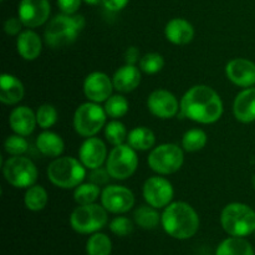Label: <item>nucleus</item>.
<instances>
[{"label":"nucleus","instance_id":"25","mask_svg":"<svg viewBox=\"0 0 255 255\" xmlns=\"http://www.w3.org/2000/svg\"><path fill=\"white\" fill-rule=\"evenodd\" d=\"M127 143L136 151H148L153 148L156 143V136L153 131L144 126L131 129L127 136Z\"/></svg>","mask_w":255,"mask_h":255},{"label":"nucleus","instance_id":"10","mask_svg":"<svg viewBox=\"0 0 255 255\" xmlns=\"http://www.w3.org/2000/svg\"><path fill=\"white\" fill-rule=\"evenodd\" d=\"M138 167L136 149L128 143L115 146L107 156L106 168L111 177L117 181H125L133 176Z\"/></svg>","mask_w":255,"mask_h":255},{"label":"nucleus","instance_id":"44","mask_svg":"<svg viewBox=\"0 0 255 255\" xmlns=\"http://www.w3.org/2000/svg\"><path fill=\"white\" fill-rule=\"evenodd\" d=\"M254 233H255V232H254Z\"/></svg>","mask_w":255,"mask_h":255},{"label":"nucleus","instance_id":"41","mask_svg":"<svg viewBox=\"0 0 255 255\" xmlns=\"http://www.w3.org/2000/svg\"><path fill=\"white\" fill-rule=\"evenodd\" d=\"M128 1L129 0H102V5L110 11H120L126 7Z\"/></svg>","mask_w":255,"mask_h":255},{"label":"nucleus","instance_id":"4","mask_svg":"<svg viewBox=\"0 0 255 255\" xmlns=\"http://www.w3.org/2000/svg\"><path fill=\"white\" fill-rule=\"evenodd\" d=\"M86 167L74 157H59L47 167V178L54 186L62 189H72L84 182Z\"/></svg>","mask_w":255,"mask_h":255},{"label":"nucleus","instance_id":"37","mask_svg":"<svg viewBox=\"0 0 255 255\" xmlns=\"http://www.w3.org/2000/svg\"><path fill=\"white\" fill-rule=\"evenodd\" d=\"M110 229L119 237H126L133 232V223L126 217H116L110 223Z\"/></svg>","mask_w":255,"mask_h":255},{"label":"nucleus","instance_id":"2","mask_svg":"<svg viewBox=\"0 0 255 255\" xmlns=\"http://www.w3.org/2000/svg\"><path fill=\"white\" fill-rule=\"evenodd\" d=\"M161 224L169 237L176 239H189L198 232L199 217L191 204L173 202L164 208Z\"/></svg>","mask_w":255,"mask_h":255},{"label":"nucleus","instance_id":"15","mask_svg":"<svg viewBox=\"0 0 255 255\" xmlns=\"http://www.w3.org/2000/svg\"><path fill=\"white\" fill-rule=\"evenodd\" d=\"M114 82L105 72L95 71L87 75L84 81V94L87 100L96 104L106 102L112 96Z\"/></svg>","mask_w":255,"mask_h":255},{"label":"nucleus","instance_id":"7","mask_svg":"<svg viewBox=\"0 0 255 255\" xmlns=\"http://www.w3.org/2000/svg\"><path fill=\"white\" fill-rule=\"evenodd\" d=\"M107 114L105 107L96 102H85L80 105L74 115V128L80 136L94 137L106 126Z\"/></svg>","mask_w":255,"mask_h":255},{"label":"nucleus","instance_id":"5","mask_svg":"<svg viewBox=\"0 0 255 255\" xmlns=\"http://www.w3.org/2000/svg\"><path fill=\"white\" fill-rule=\"evenodd\" d=\"M221 224L231 237H244L255 232V212L244 203H229L221 214Z\"/></svg>","mask_w":255,"mask_h":255},{"label":"nucleus","instance_id":"27","mask_svg":"<svg viewBox=\"0 0 255 255\" xmlns=\"http://www.w3.org/2000/svg\"><path fill=\"white\" fill-rule=\"evenodd\" d=\"M47 201H49V196H47L46 189L42 186L34 184V186L26 188L24 196V204L29 211H42L46 207Z\"/></svg>","mask_w":255,"mask_h":255},{"label":"nucleus","instance_id":"11","mask_svg":"<svg viewBox=\"0 0 255 255\" xmlns=\"http://www.w3.org/2000/svg\"><path fill=\"white\" fill-rule=\"evenodd\" d=\"M142 193H143V198L147 204L157 209H161L166 208L168 204L172 203L174 189L168 179H166L164 177L154 176L149 177L144 182Z\"/></svg>","mask_w":255,"mask_h":255},{"label":"nucleus","instance_id":"32","mask_svg":"<svg viewBox=\"0 0 255 255\" xmlns=\"http://www.w3.org/2000/svg\"><path fill=\"white\" fill-rule=\"evenodd\" d=\"M127 136H128V131L126 126L119 120H112L105 126V137L107 142L114 147L124 144L125 141H127Z\"/></svg>","mask_w":255,"mask_h":255},{"label":"nucleus","instance_id":"19","mask_svg":"<svg viewBox=\"0 0 255 255\" xmlns=\"http://www.w3.org/2000/svg\"><path fill=\"white\" fill-rule=\"evenodd\" d=\"M233 114L238 121L251 124L255 121V87H247L237 95Z\"/></svg>","mask_w":255,"mask_h":255},{"label":"nucleus","instance_id":"3","mask_svg":"<svg viewBox=\"0 0 255 255\" xmlns=\"http://www.w3.org/2000/svg\"><path fill=\"white\" fill-rule=\"evenodd\" d=\"M85 17L82 15H56L50 20L45 29V41L52 49H61L74 44L80 31L85 27Z\"/></svg>","mask_w":255,"mask_h":255},{"label":"nucleus","instance_id":"40","mask_svg":"<svg viewBox=\"0 0 255 255\" xmlns=\"http://www.w3.org/2000/svg\"><path fill=\"white\" fill-rule=\"evenodd\" d=\"M57 5H59L62 14L74 15L80 9L81 0H57Z\"/></svg>","mask_w":255,"mask_h":255},{"label":"nucleus","instance_id":"21","mask_svg":"<svg viewBox=\"0 0 255 255\" xmlns=\"http://www.w3.org/2000/svg\"><path fill=\"white\" fill-rule=\"evenodd\" d=\"M164 35L167 40L174 45H186L193 40L194 27L188 20L182 17H174L167 22L164 27Z\"/></svg>","mask_w":255,"mask_h":255},{"label":"nucleus","instance_id":"43","mask_svg":"<svg viewBox=\"0 0 255 255\" xmlns=\"http://www.w3.org/2000/svg\"><path fill=\"white\" fill-rule=\"evenodd\" d=\"M84 1L89 5H97L100 2H102V0H84Z\"/></svg>","mask_w":255,"mask_h":255},{"label":"nucleus","instance_id":"14","mask_svg":"<svg viewBox=\"0 0 255 255\" xmlns=\"http://www.w3.org/2000/svg\"><path fill=\"white\" fill-rule=\"evenodd\" d=\"M147 107L153 116L168 120L176 116L181 110V102L172 92L167 90H156L147 99Z\"/></svg>","mask_w":255,"mask_h":255},{"label":"nucleus","instance_id":"28","mask_svg":"<svg viewBox=\"0 0 255 255\" xmlns=\"http://www.w3.org/2000/svg\"><path fill=\"white\" fill-rule=\"evenodd\" d=\"M134 222L137 226H139L143 229H156L158 224L161 223V217L157 212V208L149 206V204H144V206L138 207L134 211Z\"/></svg>","mask_w":255,"mask_h":255},{"label":"nucleus","instance_id":"13","mask_svg":"<svg viewBox=\"0 0 255 255\" xmlns=\"http://www.w3.org/2000/svg\"><path fill=\"white\" fill-rule=\"evenodd\" d=\"M51 6L49 0H21L17 9V16L24 26L37 27L49 20Z\"/></svg>","mask_w":255,"mask_h":255},{"label":"nucleus","instance_id":"17","mask_svg":"<svg viewBox=\"0 0 255 255\" xmlns=\"http://www.w3.org/2000/svg\"><path fill=\"white\" fill-rule=\"evenodd\" d=\"M226 75L229 81L239 87H252L255 85V64L248 59H233L227 64Z\"/></svg>","mask_w":255,"mask_h":255},{"label":"nucleus","instance_id":"38","mask_svg":"<svg viewBox=\"0 0 255 255\" xmlns=\"http://www.w3.org/2000/svg\"><path fill=\"white\" fill-rule=\"evenodd\" d=\"M90 176H89V182H92L95 183L96 186L101 187L104 184L109 183L110 178H112L111 174L109 173L107 168H102V167H99V168H95V169H90Z\"/></svg>","mask_w":255,"mask_h":255},{"label":"nucleus","instance_id":"23","mask_svg":"<svg viewBox=\"0 0 255 255\" xmlns=\"http://www.w3.org/2000/svg\"><path fill=\"white\" fill-rule=\"evenodd\" d=\"M25 89L17 77L2 74L0 77V101L4 105H16L24 97Z\"/></svg>","mask_w":255,"mask_h":255},{"label":"nucleus","instance_id":"24","mask_svg":"<svg viewBox=\"0 0 255 255\" xmlns=\"http://www.w3.org/2000/svg\"><path fill=\"white\" fill-rule=\"evenodd\" d=\"M36 147L46 157H59L61 156L65 149L64 139L61 136L52 131H44L37 136Z\"/></svg>","mask_w":255,"mask_h":255},{"label":"nucleus","instance_id":"1","mask_svg":"<svg viewBox=\"0 0 255 255\" xmlns=\"http://www.w3.org/2000/svg\"><path fill=\"white\" fill-rule=\"evenodd\" d=\"M223 101L212 87L196 85L181 100V117L202 125L214 124L223 115Z\"/></svg>","mask_w":255,"mask_h":255},{"label":"nucleus","instance_id":"31","mask_svg":"<svg viewBox=\"0 0 255 255\" xmlns=\"http://www.w3.org/2000/svg\"><path fill=\"white\" fill-rule=\"evenodd\" d=\"M101 196L100 187L96 186L92 182L87 183H81L75 188L74 199L79 206H85V204H91L96 202V199Z\"/></svg>","mask_w":255,"mask_h":255},{"label":"nucleus","instance_id":"22","mask_svg":"<svg viewBox=\"0 0 255 255\" xmlns=\"http://www.w3.org/2000/svg\"><path fill=\"white\" fill-rule=\"evenodd\" d=\"M17 54L26 61H32L40 56L42 50V42L39 35L32 30H25L17 35L16 39Z\"/></svg>","mask_w":255,"mask_h":255},{"label":"nucleus","instance_id":"9","mask_svg":"<svg viewBox=\"0 0 255 255\" xmlns=\"http://www.w3.org/2000/svg\"><path fill=\"white\" fill-rule=\"evenodd\" d=\"M2 174L10 186L29 188L37 181V168L34 162L24 156H12L2 164Z\"/></svg>","mask_w":255,"mask_h":255},{"label":"nucleus","instance_id":"29","mask_svg":"<svg viewBox=\"0 0 255 255\" xmlns=\"http://www.w3.org/2000/svg\"><path fill=\"white\" fill-rule=\"evenodd\" d=\"M111 239L104 233H94L86 243L87 255H111Z\"/></svg>","mask_w":255,"mask_h":255},{"label":"nucleus","instance_id":"16","mask_svg":"<svg viewBox=\"0 0 255 255\" xmlns=\"http://www.w3.org/2000/svg\"><path fill=\"white\" fill-rule=\"evenodd\" d=\"M107 147L97 137H89L82 142L79 149V159L86 168L95 169L102 167L107 161Z\"/></svg>","mask_w":255,"mask_h":255},{"label":"nucleus","instance_id":"20","mask_svg":"<svg viewBox=\"0 0 255 255\" xmlns=\"http://www.w3.org/2000/svg\"><path fill=\"white\" fill-rule=\"evenodd\" d=\"M112 82L116 91L122 94L131 92L141 84V71L136 65L126 64L116 70L112 76Z\"/></svg>","mask_w":255,"mask_h":255},{"label":"nucleus","instance_id":"6","mask_svg":"<svg viewBox=\"0 0 255 255\" xmlns=\"http://www.w3.org/2000/svg\"><path fill=\"white\" fill-rule=\"evenodd\" d=\"M109 212L100 204L91 203L79 206L70 216L72 229L80 234H94L104 228L109 222Z\"/></svg>","mask_w":255,"mask_h":255},{"label":"nucleus","instance_id":"39","mask_svg":"<svg viewBox=\"0 0 255 255\" xmlns=\"http://www.w3.org/2000/svg\"><path fill=\"white\" fill-rule=\"evenodd\" d=\"M21 20L17 17H9V19L5 21L4 24V31L5 34L9 35V36H16L21 32V26H22Z\"/></svg>","mask_w":255,"mask_h":255},{"label":"nucleus","instance_id":"42","mask_svg":"<svg viewBox=\"0 0 255 255\" xmlns=\"http://www.w3.org/2000/svg\"><path fill=\"white\" fill-rule=\"evenodd\" d=\"M139 51L136 46H131L126 50L125 52V61L126 64L129 65H136L137 62H139Z\"/></svg>","mask_w":255,"mask_h":255},{"label":"nucleus","instance_id":"33","mask_svg":"<svg viewBox=\"0 0 255 255\" xmlns=\"http://www.w3.org/2000/svg\"><path fill=\"white\" fill-rule=\"evenodd\" d=\"M129 105L122 95H114L105 102V111L112 120H119L128 112Z\"/></svg>","mask_w":255,"mask_h":255},{"label":"nucleus","instance_id":"34","mask_svg":"<svg viewBox=\"0 0 255 255\" xmlns=\"http://www.w3.org/2000/svg\"><path fill=\"white\" fill-rule=\"evenodd\" d=\"M164 66V59L157 52H149L139 60V70L147 75H154L161 71Z\"/></svg>","mask_w":255,"mask_h":255},{"label":"nucleus","instance_id":"35","mask_svg":"<svg viewBox=\"0 0 255 255\" xmlns=\"http://www.w3.org/2000/svg\"><path fill=\"white\" fill-rule=\"evenodd\" d=\"M57 117H59L57 110L52 105H41L36 111L37 125L44 129H47L54 126L57 122Z\"/></svg>","mask_w":255,"mask_h":255},{"label":"nucleus","instance_id":"8","mask_svg":"<svg viewBox=\"0 0 255 255\" xmlns=\"http://www.w3.org/2000/svg\"><path fill=\"white\" fill-rule=\"evenodd\" d=\"M147 162L152 171L161 176L176 173L183 166V149L176 143L159 144L152 148Z\"/></svg>","mask_w":255,"mask_h":255},{"label":"nucleus","instance_id":"18","mask_svg":"<svg viewBox=\"0 0 255 255\" xmlns=\"http://www.w3.org/2000/svg\"><path fill=\"white\" fill-rule=\"evenodd\" d=\"M9 124L12 131L20 136H30L36 127V114L30 107H15L9 116Z\"/></svg>","mask_w":255,"mask_h":255},{"label":"nucleus","instance_id":"36","mask_svg":"<svg viewBox=\"0 0 255 255\" xmlns=\"http://www.w3.org/2000/svg\"><path fill=\"white\" fill-rule=\"evenodd\" d=\"M4 149L10 156H22L29 149V142L24 136L20 134H11L4 142Z\"/></svg>","mask_w":255,"mask_h":255},{"label":"nucleus","instance_id":"12","mask_svg":"<svg viewBox=\"0 0 255 255\" xmlns=\"http://www.w3.org/2000/svg\"><path fill=\"white\" fill-rule=\"evenodd\" d=\"M101 204L107 212L124 214L134 206V194L128 188L119 184H110L101 192Z\"/></svg>","mask_w":255,"mask_h":255},{"label":"nucleus","instance_id":"30","mask_svg":"<svg viewBox=\"0 0 255 255\" xmlns=\"http://www.w3.org/2000/svg\"><path fill=\"white\" fill-rule=\"evenodd\" d=\"M208 137L203 129L193 128L187 131L182 137V147L187 152H198L206 147Z\"/></svg>","mask_w":255,"mask_h":255},{"label":"nucleus","instance_id":"26","mask_svg":"<svg viewBox=\"0 0 255 255\" xmlns=\"http://www.w3.org/2000/svg\"><path fill=\"white\" fill-rule=\"evenodd\" d=\"M216 255H254V249L244 238L231 237L219 244Z\"/></svg>","mask_w":255,"mask_h":255}]
</instances>
